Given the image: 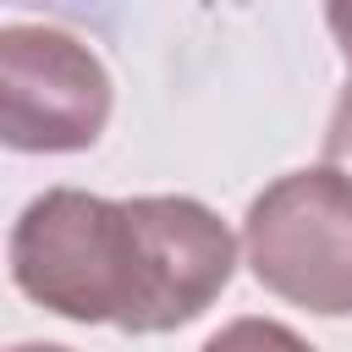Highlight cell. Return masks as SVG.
Returning <instances> with one entry per match:
<instances>
[{
    "label": "cell",
    "mask_w": 352,
    "mask_h": 352,
    "mask_svg": "<svg viewBox=\"0 0 352 352\" xmlns=\"http://www.w3.org/2000/svg\"><path fill=\"white\" fill-rule=\"evenodd\" d=\"M324 22H330L336 50H341V60H346V72H352V6H330V11H324Z\"/></svg>",
    "instance_id": "8992f818"
},
{
    "label": "cell",
    "mask_w": 352,
    "mask_h": 352,
    "mask_svg": "<svg viewBox=\"0 0 352 352\" xmlns=\"http://www.w3.org/2000/svg\"><path fill=\"white\" fill-rule=\"evenodd\" d=\"M116 82L66 28H0V143L11 154H82L104 138Z\"/></svg>",
    "instance_id": "3957f363"
},
{
    "label": "cell",
    "mask_w": 352,
    "mask_h": 352,
    "mask_svg": "<svg viewBox=\"0 0 352 352\" xmlns=\"http://www.w3.org/2000/svg\"><path fill=\"white\" fill-rule=\"evenodd\" d=\"M236 275L226 220L182 192L99 198L50 187L11 226V280L72 324L165 336L192 324Z\"/></svg>",
    "instance_id": "6da1fadb"
},
{
    "label": "cell",
    "mask_w": 352,
    "mask_h": 352,
    "mask_svg": "<svg viewBox=\"0 0 352 352\" xmlns=\"http://www.w3.org/2000/svg\"><path fill=\"white\" fill-rule=\"evenodd\" d=\"M319 165L352 176V77H346V88L336 94V110H330V126H324V160H319Z\"/></svg>",
    "instance_id": "5b68a950"
},
{
    "label": "cell",
    "mask_w": 352,
    "mask_h": 352,
    "mask_svg": "<svg viewBox=\"0 0 352 352\" xmlns=\"http://www.w3.org/2000/svg\"><path fill=\"white\" fill-rule=\"evenodd\" d=\"M198 352H319V346H308V341H302L292 324H280V319L242 314V319L220 324Z\"/></svg>",
    "instance_id": "277c9868"
},
{
    "label": "cell",
    "mask_w": 352,
    "mask_h": 352,
    "mask_svg": "<svg viewBox=\"0 0 352 352\" xmlns=\"http://www.w3.org/2000/svg\"><path fill=\"white\" fill-rule=\"evenodd\" d=\"M11 352H72V346H60V341H16Z\"/></svg>",
    "instance_id": "52a82bcc"
},
{
    "label": "cell",
    "mask_w": 352,
    "mask_h": 352,
    "mask_svg": "<svg viewBox=\"0 0 352 352\" xmlns=\"http://www.w3.org/2000/svg\"><path fill=\"white\" fill-rule=\"evenodd\" d=\"M242 258L264 292L319 319L352 314V176L302 165L242 214Z\"/></svg>",
    "instance_id": "7a4b0ae2"
}]
</instances>
